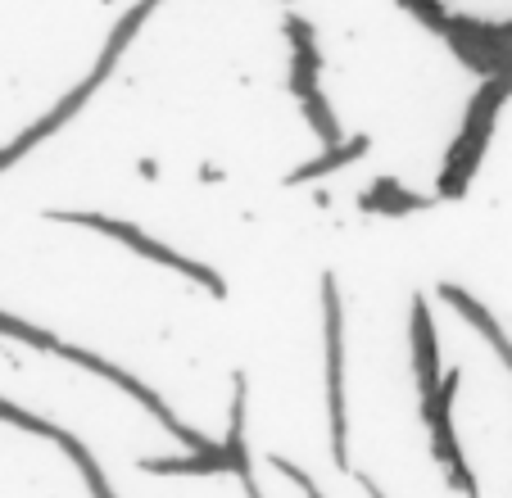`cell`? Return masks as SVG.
<instances>
[{
    "mask_svg": "<svg viewBox=\"0 0 512 498\" xmlns=\"http://www.w3.org/2000/svg\"><path fill=\"white\" fill-rule=\"evenodd\" d=\"M408 345H413V376H417V394L422 403L435 399L445 372H440V340H435V322H431V304L422 295H413V317H408Z\"/></svg>",
    "mask_w": 512,
    "mask_h": 498,
    "instance_id": "cell-6",
    "label": "cell"
},
{
    "mask_svg": "<svg viewBox=\"0 0 512 498\" xmlns=\"http://www.w3.org/2000/svg\"><path fill=\"white\" fill-rule=\"evenodd\" d=\"M0 336L23 340V345L46 349V354H59V345H64L55 331H46V326H37V322H23V317H14V313H0Z\"/></svg>",
    "mask_w": 512,
    "mask_h": 498,
    "instance_id": "cell-12",
    "label": "cell"
},
{
    "mask_svg": "<svg viewBox=\"0 0 512 498\" xmlns=\"http://www.w3.org/2000/svg\"><path fill=\"white\" fill-rule=\"evenodd\" d=\"M141 471H150V476H223V471H232V453L218 444L213 453H177V458H141L136 462Z\"/></svg>",
    "mask_w": 512,
    "mask_h": 498,
    "instance_id": "cell-9",
    "label": "cell"
},
{
    "mask_svg": "<svg viewBox=\"0 0 512 498\" xmlns=\"http://www.w3.org/2000/svg\"><path fill=\"white\" fill-rule=\"evenodd\" d=\"M0 422H10V426H19V431H28V435H41V440H55L59 449L73 458V467L82 471V480H87V489H91V498H118L114 489H109V480H105V471H100V462H96V453L87 449V444L78 440L73 431H64V426H55V422H46V417H37V412H28V408H19V403H10V399H0Z\"/></svg>",
    "mask_w": 512,
    "mask_h": 498,
    "instance_id": "cell-5",
    "label": "cell"
},
{
    "mask_svg": "<svg viewBox=\"0 0 512 498\" xmlns=\"http://www.w3.org/2000/svg\"><path fill=\"white\" fill-rule=\"evenodd\" d=\"M272 467H277V471H281V476H286V480H295V485L304 489V498H322L318 480H313V476H309V471H304V467H295V462H286V458H272Z\"/></svg>",
    "mask_w": 512,
    "mask_h": 498,
    "instance_id": "cell-14",
    "label": "cell"
},
{
    "mask_svg": "<svg viewBox=\"0 0 512 498\" xmlns=\"http://www.w3.org/2000/svg\"><path fill=\"white\" fill-rule=\"evenodd\" d=\"M440 299H445L449 308H454L458 317H467V322L476 326V331H481L485 336V345L494 349V354H499V363L508 367L512 372V340L503 336V326H499V317L490 313V308L481 304V299L472 295V290H463V286H454V281H445V286H440Z\"/></svg>",
    "mask_w": 512,
    "mask_h": 498,
    "instance_id": "cell-7",
    "label": "cell"
},
{
    "mask_svg": "<svg viewBox=\"0 0 512 498\" xmlns=\"http://www.w3.org/2000/svg\"><path fill=\"white\" fill-rule=\"evenodd\" d=\"M440 195H417L408 186H399L395 177H381L372 182V191L358 195V209L363 213H377V218H404V213H417V209H431Z\"/></svg>",
    "mask_w": 512,
    "mask_h": 498,
    "instance_id": "cell-8",
    "label": "cell"
},
{
    "mask_svg": "<svg viewBox=\"0 0 512 498\" xmlns=\"http://www.w3.org/2000/svg\"><path fill=\"white\" fill-rule=\"evenodd\" d=\"M50 222H64V227H91V231H100V236H109V240H118V245H127L132 254H141V259H150V263H159V268H168V272H182V277H191L200 290H209L213 299H223L227 295V281L218 277L213 268H204V263H195V259H186L182 249H173V245H164V240H155V236H145L136 222H127V218H109V213H96V209H50L46 213Z\"/></svg>",
    "mask_w": 512,
    "mask_h": 498,
    "instance_id": "cell-1",
    "label": "cell"
},
{
    "mask_svg": "<svg viewBox=\"0 0 512 498\" xmlns=\"http://www.w3.org/2000/svg\"><path fill=\"white\" fill-rule=\"evenodd\" d=\"M322 349H327V422L331 458L349 471V422H345V304L331 272H322Z\"/></svg>",
    "mask_w": 512,
    "mask_h": 498,
    "instance_id": "cell-2",
    "label": "cell"
},
{
    "mask_svg": "<svg viewBox=\"0 0 512 498\" xmlns=\"http://www.w3.org/2000/svg\"><path fill=\"white\" fill-rule=\"evenodd\" d=\"M59 358H68V363H78V367H87V372H96L100 381H109V385H118V390L127 394V399H136L150 417H155L159 426H164L168 435H173L182 449H195V453H213L218 449V440H209V435H200V431H191V426L177 417L173 408H168L164 399H159L150 385L141 381V376H132L127 367H118V363H109V358H100V354H91V349H78V345H59Z\"/></svg>",
    "mask_w": 512,
    "mask_h": 498,
    "instance_id": "cell-3",
    "label": "cell"
},
{
    "mask_svg": "<svg viewBox=\"0 0 512 498\" xmlns=\"http://www.w3.org/2000/svg\"><path fill=\"white\" fill-rule=\"evenodd\" d=\"M114 64H118V55H109V50H100V59H96V68H91V77H87V82H78V87L68 91V96L59 100V105L50 109V114H41L32 127H23V132L14 136L10 145H0V173H5V168H14V163H19L28 150H37V145L46 141V136H55L59 127L68 123V118H73L82 105H87L91 96H96V87H100V82H105V77H109V68H114Z\"/></svg>",
    "mask_w": 512,
    "mask_h": 498,
    "instance_id": "cell-4",
    "label": "cell"
},
{
    "mask_svg": "<svg viewBox=\"0 0 512 498\" xmlns=\"http://www.w3.org/2000/svg\"><path fill=\"white\" fill-rule=\"evenodd\" d=\"M368 136H345L340 145H327V150L318 154L313 163H304V168H295V173L286 177V182H295V186H304V182H318V177H327V173H340V168H349L354 159H363L368 154Z\"/></svg>",
    "mask_w": 512,
    "mask_h": 498,
    "instance_id": "cell-10",
    "label": "cell"
},
{
    "mask_svg": "<svg viewBox=\"0 0 512 498\" xmlns=\"http://www.w3.org/2000/svg\"><path fill=\"white\" fill-rule=\"evenodd\" d=\"M399 5H404V10L413 14L417 23H426L431 32H440V37H445L449 23H454V14H449L445 5H440V0H399Z\"/></svg>",
    "mask_w": 512,
    "mask_h": 498,
    "instance_id": "cell-13",
    "label": "cell"
},
{
    "mask_svg": "<svg viewBox=\"0 0 512 498\" xmlns=\"http://www.w3.org/2000/svg\"><path fill=\"white\" fill-rule=\"evenodd\" d=\"M300 109H304L313 136H318L322 145H340V141H345V132H340V123H336V109H331V100H327V91H322V87L309 91V96L300 100Z\"/></svg>",
    "mask_w": 512,
    "mask_h": 498,
    "instance_id": "cell-11",
    "label": "cell"
},
{
    "mask_svg": "<svg viewBox=\"0 0 512 498\" xmlns=\"http://www.w3.org/2000/svg\"><path fill=\"white\" fill-rule=\"evenodd\" d=\"M358 485H363V494H372V498H386V494H381V485H377V480H372V476H358Z\"/></svg>",
    "mask_w": 512,
    "mask_h": 498,
    "instance_id": "cell-15",
    "label": "cell"
}]
</instances>
